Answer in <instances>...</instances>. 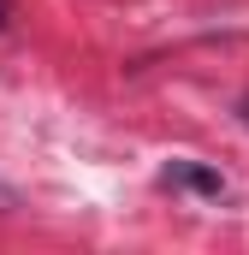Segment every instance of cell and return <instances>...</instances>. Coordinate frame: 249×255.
Segmentation results:
<instances>
[{
	"instance_id": "7a4b0ae2",
	"label": "cell",
	"mask_w": 249,
	"mask_h": 255,
	"mask_svg": "<svg viewBox=\"0 0 249 255\" xmlns=\"http://www.w3.org/2000/svg\"><path fill=\"white\" fill-rule=\"evenodd\" d=\"M6 24H12V0H0V30H6Z\"/></svg>"
},
{
	"instance_id": "6da1fadb",
	"label": "cell",
	"mask_w": 249,
	"mask_h": 255,
	"mask_svg": "<svg viewBox=\"0 0 249 255\" xmlns=\"http://www.w3.org/2000/svg\"><path fill=\"white\" fill-rule=\"evenodd\" d=\"M160 184H166V190H196V196H226V178H220L214 166H196V160H172V166L160 172Z\"/></svg>"
},
{
	"instance_id": "3957f363",
	"label": "cell",
	"mask_w": 249,
	"mask_h": 255,
	"mask_svg": "<svg viewBox=\"0 0 249 255\" xmlns=\"http://www.w3.org/2000/svg\"><path fill=\"white\" fill-rule=\"evenodd\" d=\"M244 125H249V101H244Z\"/></svg>"
}]
</instances>
